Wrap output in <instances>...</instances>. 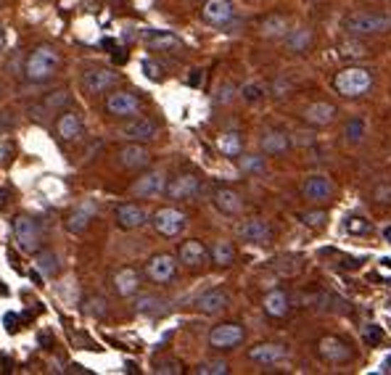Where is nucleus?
<instances>
[{
  "label": "nucleus",
  "instance_id": "7c9ffc66",
  "mask_svg": "<svg viewBox=\"0 0 391 375\" xmlns=\"http://www.w3.org/2000/svg\"><path fill=\"white\" fill-rule=\"evenodd\" d=\"M35 267L43 278H53L58 270H61V262H58V254L45 249V251H38V259H35Z\"/></svg>",
  "mask_w": 391,
  "mask_h": 375
},
{
  "label": "nucleus",
  "instance_id": "c03bdc74",
  "mask_svg": "<svg viewBox=\"0 0 391 375\" xmlns=\"http://www.w3.org/2000/svg\"><path fill=\"white\" fill-rule=\"evenodd\" d=\"M363 338H365V344L375 347V344H381L383 341V330L378 328V325H368V328L363 330Z\"/></svg>",
  "mask_w": 391,
  "mask_h": 375
},
{
  "label": "nucleus",
  "instance_id": "39448f33",
  "mask_svg": "<svg viewBox=\"0 0 391 375\" xmlns=\"http://www.w3.org/2000/svg\"><path fill=\"white\" fill-rule=\"evenodd\" d=\"M151 222H154V227H156L159 235H164V238H177V235L188 227V217L183 214L180 209L164 207V209H159L156 214H154Z\"/></svg>",
  "mask_w": 391,
  "mask_h": 375
},
{
  "label": "nucleus",
  "instance_id": "20e7f679",
  "mask_svg": "<svg viewBox=\"0 0 391 375\" xmlns=\"http://www.w3.org/2000/svg\"><path fill=\"white\" fill-rule=\"evenodd\" d=\"M344 27L346 32H352V35H381V32H389L391 29V16L360 11V13H352V16L344 21Z\"/></svg>",
  "mask_w": 391,
  "mask_h": 375
},
{
  "label": "nucleus",
  "instance_id": "4d7b16f0",
  "mask_svg": "<svg viewBox=\"0 0 391 375\" xmlns=\"http://www.w3.org/2000/svg\"><path fill=\"white\" fill-rule=\"evenodd\" d=\"M383 238H386V241L391 244V225H389V227H383Z\"/></svg>",
  "mask_w": 391,
  "mask_h": 375
},
{
  "label": "nucleus",
  "instance_id": "6ab92c4d",
  "mask_svg": "<svg viewBox=\"0 0 391 375\" xmlns=\"http://www.w3.org/2000/svg\"><path fill=\"white\" fill-rule=\"evenodd\" d=\"M82 130H85L82 119H80V114H75V112H64L56 119V135L66 143L77 141V138L82 135Z\"/></svg>",
  "mask_w": 391,
  "mask_h": 375
},
{
  "label": "nucleus",
  "instance_id": "473e14b6",
  "mask_svg": "<svg viewBox=\"0 0 391 375\" xmlns=\"http://www.w3.org/2000/svg\"><path fill=\"white\" fill-rule=\"evenodd\" d=\"M212 262L220 264V267H230V264L235 262V249L230 241H217L215 246H212Z\"/></svg>",
  "mask_w": 391,
  "mask_h": 375
},
{
  "label": "nucleus",
  "instance_id": "f8f14e48",
  "mask_svg": "<svg viewBox=\"0 0 391 375\" xmlns=\"http://www.w3.org/2000/svg\"><path fill=\"white\" fill-rule=\"evenodd\" d=\"M238 235H241L246 244H270L272 241V227L264 219H246L238 225Z\"/></svg>",
  "mask_w": 391,
  "mask_h": 375
},
{
  "label": "nucleus",
  "instance_id": "1a4fd4ad",
  "mask_svg": "<svg viewBox=\"0 0 391 375\" xmlns=\"http://www.w3.org/2000/svg\"><path fill=\"white\" fill-rule=\"evenodd\" d=\"M106 112L112 116H135L140 112V98L135 93H127V90L112 93L106 98Z\"/></svg>",
  "mask_w": 391,
  "mask_h": 375
},
{
  "label": "nucleus",
  "instance_id": "a18cd8bd",
  "mask_svg": "<svg viewBox=\"0 0 391 375\" xmlns=\"http://www.w3.org/2000/svg\"><path fill=\"white\" fill-rule=\"evenodd\" d=\"M235 98V87L233 85H220V90H217V95H215V101L217 104H230V101H233Z\"/></svg>",
  "mask_w": 391,
  "mask_h": 375
},
{
  "label": "nucleus",
  "instance_id": "58836bf2",
  "mask_svg": "<svg viewBox=\"0 0 391 375\" xmlns=\"http://www.w3.org/2000/svg\"><path fill=\"white\" fill-rule=\"evenodd\" d=\"M346 141L352 143H360L365 138V122L363 119H349V124H346Z\"/></svg>",
  "mask_w": 391,
  "mask_h": 375
},
{
  "label": "nucleus",
  "instance_id": "ddd939ff",
  "mask_svg": "<svg viewBox=\"0 0 391 375\" xmlns=\"http://www.w3.org/2000/svg\"><path fill=\"white\" fill-rule=\"evenodd\" d=\"M230 307V296L227 291L223 288H212V291L201 293L198 299H196V310L201 312V315H220Z\"/></svg>",
  "mask_w": 391,
  "mask_h": 375
},
{
  "label": "nucleus",
  "instance_id": "13d9d810",
  "mask_svg": "<svg viewBox=\"0 0 391 375\" xmlns=\"http://www.w3.org/2000/svg\"><path fill=\"white\" fill-rule=\"evenodd\" d=\"M0 293H3V296L9 293V286H3V281H0Z\"/></svg>",
  "mask_w": 391,
  "mask_h": 375
},
{
  "label": "nucleus",
  "instance_id": "4c0bfd02",
  "mask_svg": "<svg viewBox=\"0 0 391 375\" xmlns=\"http://www.w3.org/2000/svg\"><path fill=\"white\" fill-rule=\"evenodd\" d=\"M262 95H264V85H262V82H246L241 87V98H243V101H249V104L259 101Z\"/></svg>",
  "mask_w": 391,
  "mask_h": 375
},
{
  "label": "nucleus",
  "instance_id": "2f4dec72",
  "mask_svg": "<svg viewBox=\"0 0 391 375\" xmlns=\"http://www.w3.org/2000/svg\"><path fill=\"white\" fill-rule=\"evenodd\" d=\"M217 148L223 151V156H241V151H243L241 135H238L235 130L223 132V135L217 138Z\"/></svg>",
  "mask_w": 391,
  "mask_h": 375
},
{
  "label": "nucleus",
  "instance_id": "f3484780",
  "mask_svg": "<svg viewBox=\"0 0 391 375\" xmlns=\"http://www.w3.org/2000/svg\"><path fill=\"white\" fill-rule=\"evenodd\" d=\"M333 183L326 178V175H312V178H307V183L301 185V193H304V198H309V201H328V198L333 196Z\"/></svg>",
  "mask_w": 391,
  "mask_h": 375
},
{
  "label": "nucleus",
  "instance_id": "393cba45",
  "mask_svg": "<svg viewBox=\"0 0 391 375\" xmlns=\"http://www.w3.org/2000/svg\"><path fill=\"white\" fill-rule=\"evenodd\" d=\"M180 262L186 267H201V264L209 262V251L201 241H186L180 246Z\"/></svg>",
  "mask_w": 391,
  "mask_h": 375
},
{
  "label": "nucleus",
  "instance_id": "37998d69",
  "mask_svg": "<svg viewBox=\"0 0 391 375\" xmlns=\"http://www.w3.org/2000/svg\"><path fill=\"white\" fill-rule=\"evenodd\" d=\"M326 219H328L326 212H304V214H301V222L309 227H323L326 225Z\"/></svg>",
  "mask_w": 391,
  "mask_h": 375
},
{
  "label": "nucleus",
  "instance_id": "bf43d9fd",
  "mask_svg": "<svg viewBox=\"0 0 391 375\" xmlns=\"http://www.w3.org/2000/svg\"><path fill=\"white\" fill-rule=\"evenodd\" d=\"M386 365H389V367H391V354H389V359H386Z\"/></svg>",
  "mask_w": 391,
  "mask_h": 375
},
{
  "label": "nucleus",
  "instance_id": "c85d7f7f",
  "mask_svg": "<svg viewBox=\"0 0 391 375\" xmlns=\"http://www.w3.org/2000/svg\"><path fill=\"white\" fill-rule=\"evenodd\" d=\"M262 307H264V312H267L270 317H286L291 310L286 291H270L264 296V304H262Z\"/></svg>",
  "mask_w": 391,
  "mask_h": 375
},
{
  "label": "nucleus",
  "instance_id": "5fc2aeb1",
  "mask_svg": "<svg viewBox=\"0 0 391 375\" xmlns=\"http://www.w3.org/2000/svg\"><path fill=\"white\" fill-rule=\"evenodd\" d=\"M6 48V29H3V24H0V50Z\"/></svg>",
  "mask_w": 391,
  "mask_h": 375
},
{
  "label": "nucleus",
  "instance_id": "cd10ccee",
  "mask_svg": "<svg viewBox=\"0 0 391 375\" xmlns=\"http://www.w3.org/2000/svg\"><path fill=\"white\" fill-rule=\"evenodd\" d=\"M304 119L312 124H331L336 119V106L326 104V101L307 106V109H304Z\"/></svg>",
  "mask_w": 391,
  "mask_h": 375
},
{
  "label": "nucleus",
  "instance_id": "a211bd4d",
  "mask_svg": "<svg viewBox=\"0 0 391 375\" xmlns=\"http://www.w3.org/2000/svg\"><path fill=\"white\" fill-rule=\"evenodd\" d=\"M149 161H151L149 148L140 146V143H135V141L119 151V164L127 169H143V167H149Z\"/></svg>",
  "mask_w": 391,
  "mask_h": 375
},
{
  "label": "nucleus",
  "instance_id": "8fccbe9b",
  "mask_svg": "<svg viewBox=\"0 0 391 375\" xmlns=\"http://www.w3.org/2000/svg\"><path fill=\"white\" fill-rule=\"evenodd\" d=\"M6 330H9V333H16V330H19V325H16V315H14V312L6 315Z\"/></svg>",
  "mask_w": 391,
  "mask_h": 375
},
{
  "label": "nucleus",
  "instance_id": "7ed1b4c3",
  "mask_svg": "<svg viewBox=\"0 0 391 375\" xmlns=\"http://www.w3.org/2000/svg\"><path fill=\"white\" fill-rule=\"evenodd\" d=\"M336 90L341 95H346V98H357V95H363L370 90L373 85V77L368 69H357V66H352V69H344V72H338L333 80Z\"/></svg>",
  "mask_w": 391,
  "mask_h": 375
},
{
  "label": "nucleus",
  "instance_id": "f257e3e1",
  "mask_svg": "<svg viewBox=\"0 0 391 375\" xmlns=\"http://www.w3.org/2000/svg\"><path fill=\"white\" fill-rule=\"evenodd\" d=\"M58 64H61V56L50 45H40L35 48L27 56V64H24V75H27L29 82H45L58 72Z\"/></svg>",
  "mask_w": 391,
  "mask_h": 375
},
{
  "label": "nucleus",
  "instance_id": "72a5a7b5",
  "mask_svg": "<svg viewBox=\"0 0 391 375\" xmlns=\"http://www.w3.org/2000/svg\"><path fill=\"white\" fill-rule=\"evenodd\" d=\"M309 43H312L309 29H291V32H286V45H289V50H294V53L307 50Z\"/></svg>",
  "mask_w": 391,
  "mask_h": 375
},
{
  "label": "nucleus",
  "instance_id": "f704fd0d",
  "mask_svg": "<svg viewBox=\"0 0 391 375\" xmlns=\"http://www.w3.org/2000/svg\"><path fill=\"white\" fill-rule=\"evenodd\" d=\"M135 310H138L140 315H161V312H164V301L156 299V296H140V299L135 301Z\"/></svg>",
  "mask_w": 391,
  "mask_h": 375
},
{
  "label": "nucleus",
  "instance_id": "ea45409f",
  "mask_svg": "<svg viewBox=\"0 0 391 375\" xmlns=\"http://www.w3.org/2000/svg\"><path fill=\"white\" fill-rule=\"evenodd\" d=\"M143 75L149 77L151 82H161V80H164V69H161V64L146 58V61H143Z\"/></svg>",
  "mask_w": 391,
  "mask_h": 375
},
{
  "label": "nucleus",
  "instance_id": "79ce46f5",
  "mask_svg": "<svg viewBox=\"0 0 391 375\" xmlns=\"http://www.w3.org/2000/svg\"><path fill=\"white\" fill-rule=\"evenodd\" d=\"M64 104H69V90H56V93H50L45 98V109H61Z\"/></svg>",
  "mask_w": 391,
  "mask_h": 375
},
{
  "label": "nucleus",
  "instance_id": "49530a36",
  "mask_svg": "<svg viewBox=\"0 0 391 375\" xmlns=\"http://www.w3.org/2000/svg\"><path fill=\"white\" fill-rule=\"evenodd\" d=\"M346 227H349L352 233H365V230H368V222H365L363 217H352V219L346 222Z\"/></svg>",
  "mask_w": 391,
  "mask_h": 375
},
{
  "label": "nucleus",
  "instance_id": "aec40b11",
  "mask_svg": "<svg viewBox=\"0 0 391 375\" xmlns=\"http://www.w3.org/2000/svg\"><path fill=\"white\" fill-rule=\"evenodd\" d=\"M122 135H124L127 141L146 143V141H154V138H156L159 127H156V122H151V119H135V122L122 127Z\"/></svg>",
  "mask_w": 391,
  "mask_h": 375
},
{
  "label": "nucleus",
  "instance_id": "6e6552de",
  "mask_svg": "<svg viewBox=\"0 0 391 375\" xmlns=\"http://www.w3.org/2000/svg\"><path fill=\"white\" fill-rule=\"evenodd\" d=\"M175 272H177V259L172 254H156L146 264V275L154 283H169L175 278Z\"/></svg>",
  "mask_w": 391,
  "mask_h": 375
},
{
  "label": "nucleus",
  "instance_id": "4468645a",
  "mask_svg": "<svg viewBox=\"0 0 391 375\" xmlns=\"http://www.w3.org/2000/svg\"><path fill=\"white\" fill-rule=\"evenodd\" d=\"M114 217H117V225H119L122 230H138V227H143L146 219H149L146 209L138 207V204H119L117 212H114Z\"/></svg>",
  "mask_w": 391,
  "mask_h": 375
},
{
  "label": "nucleus",
  "instance_id": "412c9836",
  "mask_svg": "<svg viewBox=\"0 0 391 375\" xmlns=\"http://www.w3.org/2000/svg\"><path fill=\"white\" fill-rule=\"evenodd\" d=\"M93 217H95V204L93 201H85V204H80V207L69 214V219H66V230H69V233H75V235L85 233Z\"/></svg>",
  "mask_w": 391,
  "mask_h": 375
},
{
  "label": "nucleus",
  "instance_id": "9b49d317",
  "mask_svg": "<svg viewBox=\"0 0 391 375\" xmlns=\"http://www.w3.org/2000/svg\"><path fill=\"white\" fill-rule=\"evenodd\" d=\"M117 82H119V75L112 72V69H93V72H87V75L82 77V87L90 95L106 93V90H112Z\"/></svg>",
  "mask_w": 391,
  "mask_h": 375
},
{
  "label": "nucleus",
  "instance_id": "a19ab883",
  "mask_svg": "<svg viewBox=\"0 0 391 375\" xmlns=\"http://www.w3.org/2000/svg\"><path fill=\"white\" fill-rule=\"evenodd\" d=\"M156 373L159 375H180L183 373V365H180L177 359H161V362H156Z\"/></svg>",
  "mask_w": 391,
  "mask_h": 375
},
{
  "label": "nucleus",
  "instance_id": "603ef678",
  "mask_svg": "<svg viewBox=\"0 0 391 375\" xmlns=\"http://www.w3.org/2000/svg\"><path fill=\"white\" fill-rule=\"evenodd\" d=\"M198 82H201V69H196L193 75L188 77V85H193V87H196V85H198Z\"/></svg>",
  "mask_w": 391,
  "mask_h": 375
},
{
  "label": "nucleus",
  "instance_id": "bb28decb",
  "mask_svg": "<svg viewBox=\"0 0 391 375\" xmlns=\"http://www.w3.org/2000/svg\"><path fill=\"white\" fill-rule=\"evenodd\" d=\"M320 357L328 362H346L349 359V347H346L341 338L328 336L320 341Z\"/></svg>",
  "mask_w": 391,
  "mask_h": 375
},
{
  "label": "nucleus",
  "instance_id": "b1692460",
  "mask_svg": "<svg viewBox=\"0 0 391 375\" xmlns=\"http://www.w3.org/2000/svg\"><path fill=\"white\" fill-rule=\"evenodd\" d=\"M143 40H146V45L151 50H177V48H183L180 38L172 35V32H161V29H149V32H143Z\"/></svg>",
  "mask_w": 391,
  "mask_h": 375
},
{
  "label": "nucleus",
  "instance_id": "f03ea898",
  "mask_svg": "<svg viewBox=\"0 0 391 375\" xmlns=\"http://www.w3.org/2000/svg\"><path fill=\"white\" fill-rule=\"evenodd\" d=\"M14 238H16V246H19L24 254H38L40 246H43V230H40L38 219L29 214H16L14 217Z\"/></svg>",
  "mask_w": 391,
  "mask_h": 375
},
{
  "label": "nucleus",
  "instance_id": "0eeeda50",
  "mask_svg": "<svg viewBox=\"0 0 391 375\" xmlns=\"http://www.w3.org/2000/svg\"><path fill=\"white\" fill-rule=\"evenodd\" d=\"M243 328L238 322H223V325H215L212 333H209V347L215 349H235L243 341Z\"/></svg>",
  "mask_w": 391,
  "mask_h": 375
},
{
  "label": "nucleus",
  "instance_id": "2eb2a0df",
  "mask_svg": "<svg viewBox=\"0 0 391 375\" xmlns=\"http://www.w3.org/2000/svg\"><path fill=\"white\" fill-rule=\"evenodd\" d=\"M289 357L286 347L280 344H259V347H252L249 349V359L252 362H259V365H278Z\"/></svg>",
  "mask_w": 391,
  "mask_h": 375
},
{
  "label": "nucleus",
  "instance_id": "c756f323",
  "mask_svg": "<svg viewBox=\"0 0 391 375\" xmlns=\"http://www.w3.org/2000/svg\"><path fill=\"white\" fill-rule=\"evenodd\" d=\"M259 32L264 38H286V32H289V19L280 16V13H272V16H267V19L259 24Z\"/></svg>",
  "mask_w": 391,
  "mask_h": 375
},
{
  "label": "nucleus",
  "instance_id": "c9c22d12",
  "mask_svg": "<svg viewBox=\"0 0 391 375\" xmlns=\"http://www.w3.org/2000/svg\"><path fill=\"white\" fill-rule=\"evenodd\" d=\"M227 362L225 359H212V362H201V365L196 367V373L198 375H227Z\"/></svg>",
  "mask_w": 391,
  "mask_h": 375
},
{
  "label": "nucleus",
  "instance_id": "4be33fe9",
  "mask_svg": "<svg viewBox=\"0 0 391 375\" xmlns=\"http://www.w3.org/2000/svg\"><path fill=\"white\" fill-rule=\"evenodd\" d=\"M291 148V135L283 130H267L262 135V151L267 156H280Z\"/></svg>",
  "mask_w": 391,
  "mask_h": 375
},
{
  "label": "nucleus",
  "instance_id": "e433bc0d",
  "mask_svg": "<svg viewBox=\"0 0 391 375\" xmlns=\"http://www.w3.org/2000/svg\"><path fill=\"white\" fill-rule=\"evenodd\" d=\"M238 164H241V169L243 172H249V175H259V172H264V159H262V156H252V153H249V156H241Z\"/></svg>",
  "mask_w": 391,
  "mask_h": 375
},
{
  "label": "nucleus",
  "instance_id": "6e6d98bb",
  "mask_svg": "<svg viewBox=\"0 0 391 375\" xmlns=\"http://www.w3.org/2000/svg\"><path fill=\"white\" fill-rule=\"evenodd\" d=\"M383 196H391L389 188H381V190H378V201H383Z\"/></svg>",
  "mask_w": 391,
  "mask_h": 375
},
{
  "label": "nucleus",
  "instance_id": "5701e85b",
  "mask_svg": "<svg viewBox=\"0 0 391 375\" xmlns=\"http://www.w3.org/2000/svg\"><path fill=\"white\" fill-rule=\"evenodd\" d=\"M215 207L220 209L223 214L235 217V214H241L243 201H241V196L235 193L233 188H217V190H215Z\"/></svg>",
  "mask_w": 391,
  "mask_h": 375
},
{
  "label": "nucleus",
  "instance_id": "864d4df0",
  "mask_svg": "<svg viewBox=\"0 0 391 375\" xmlns=\"http://www.w3.org/2000/svg\"><path fill=\"white\" fill-rule=\"evenodd\" d=\"M6 204H9V193H6V190H0V209L6 207Z\"/></svg>",
  "mask_w": 391,
  "mask_h": 375
},
{
  "label": "nucleus",
  "instance_id": "3c124183",
  "mask_svg": "<svg viewBox=\"0 0 391 375\" xmlns=\"http://www.w3.org/2000/svg\"><path fill=\"white\" fill-rule=\"evenodd\" d=\"M11 124H14L11 112H3V116H0V130H6V127H11Z\"/></svg>",
  "mask_w": 391,
  "mask_h": 375
},
{
  "label": "nucleus",
  "instance_id": "dca6fc26",
  "mask_svg": "<svg viewBox=\"0 0 391 375\" xmlns=\"http://www.w3.org/2000/svg\"><path fill=\"white\" fill-rule=\"evenodd\" d=\"M201 16H204V21H209V24L223 27V24H227V21L233 19V3H230V0H206Z\"/></svg>",
  "mask_w": 391,
  "mask_h": 375
},
{
  "label": "nucleus",
  "instance_id": "a878e982",
  "mask_svg": "<svg viewBox=\"0 0 391 375\" xmlns=\"http://www.w3.org/2000/svg\"><path fill=\"white\" fill-rule=\"evenodd\" d=\"M114 288H117V293L119 296H132V293H138L140 288V275L132 267H122L117 275H114Z\"/></svg>",
  "mask_w": 391,
  "mask_h": 375
},
{
  "label": "nucleus",
  "instance_id": "9d476101",
  "mask_svg": "<svg viewBox=\"0 0 391 375\" xmlns=\"http://www.w3.org/2000/svg\"><path fill=\"white\" fill-rule=\"evenodd\" d=\"M198 190H201V183L196 175H177L172 183H167V196L172 201H191L198 196Z\"/></svg>",
  "mask_w": 391,
  "mask_h": 375
},
{
  "label": "nucleus",
  "instance_id": "423d86ee",
  "mask_svg": "<svg viewBox=\"0 0 391 375\" xmlns=\"http://www.w3.org/2000/svg\"><path fill=\"white\" fill-rule=\"evenodd\" d=\"M161 193H167V175H164L161 169L146 172V175L135 180V185H132V196L138 198H159Z\"/></svg>",
  "mask_w": 391,
  "mask_h": 375
},
{
  "label": "nucleus",
  "instance_id": "09e8293b",
  "mask_svg": "<svg viewBox=\"0 0 391 375\" xmlns=\"http://www.w3.org/2000/svg\"><path fill=\"white\" fill-rule=\"evenodd\" d=\"M341 50H344V56H354V58L365 56V48H363V45H357V43H349V45H344Z\"/></svg>",
  "mask_w": 391,
  "mask_h": 375
},
{
  "label": "nucleus",
  "instance_id": "de8ad7c7",
  "mask_svg": "<svg viewBox=\"0 0 391 375\" xmlns=\"http://www.w3.org/2000/svg\"><path fill=\"white\" fill-rule=\"evenodd\" d=\"M85 310L90 312V315H103V312H106V301L103 299H90V304H87Z\"/></svg>",
  "mask_w": 391,
  "mask_h": 375
}]
</instances>
